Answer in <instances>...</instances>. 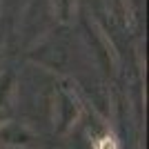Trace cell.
I'll use <instances>...</instances> for the list:
<instances>
[{
  "label": "cell",
  "mask_w": 149,
  "mask_h": 149,
  "mask_svg": "<svg viewBox=\"0 0 149 149\" xmlns=\"http://www.w3.org/2000/svg\"><path fill=\"white\" fill-rule=\"evenodd\" d=\"M91 149H120V145H118V140H116L109 131H105L102 136H98L96 140H93Z\"/></svg>",
  "instance_id": "obj_6"
},
{
  "label": "cell",
  "mask_w": 149,
  "mask_h": 149,
  "mask_svg": "<svg viewBox=\"0 0 149 149\" xmlns=\"http://www.w3.org/2000/svg\"><path fill=\"white\" fill-rule=\"evenodd\" d=\"M89 38H91V47L96 51V60L105 67V71H113L116 67V54H113V47L111 42L105 38V31L100 29L98 25H91L89 27Z\"/></svg>",
  "instance_id": "obj_3"
},
{
  "label": "cell",
  "mask_w": 149,
  "mask_h": 149,
  "mask_svg": "<svg viewBox=\"0 0 149 149\" xmlns=\"http://www.w3.org/2000/svg\"><path fill=\"white\" fill-rule=\"evenodd\" d=\"M74 87L76 85L65 80L54 89L51 109H54V129L58 134H69L82 116V100Z\"/></svg>",
  "instance_id": "obj_1"
},
{
  "label": "cell",
  "mask_w": 149,
  "mask_h": 149,
  "mask_svg": "<svg viewBox=\"0 0 149 149\" xmlns=\"http://www.w3.org/2000/svg\"><path fill=\"white\" fill-rule=\"evenodd\" d=\"M36 140L33 131L22 123L16 120H7L0 125V145H9V147H31Z\"/></svg>",
  "instance_id": "obj_2"
},
{
  "label": "cell",
  "mask_w": 149,
  "mask_h": 149,
  "mask_svg": "<svg viewBox=\"0 0 149 149\" xmlns=\"http://www.w3.org/2000/svg\"><path fill=\"white\" fill-rule=\"evenodd\" d=\"M51 9L60 22H69L76 13V0H51Z\"/></svg>",
  "instance_id": "obj_5"
},
{
  "label": "cell",
  "mask_w": 149,
  "mask_h": 149,
  "mask_svg": "<svg viewBox=\"0 0 149 149\" xmlns=\"http://www.w3.org/2000/svg\"><path fill=\"white\" fill-rule=\"evenodd\" d=\"M16 109V78L11 71L0 74V125L11 120Z\"/></svg>",
  "instance_id": "obj_4"
}]
</instances>
